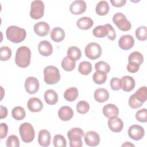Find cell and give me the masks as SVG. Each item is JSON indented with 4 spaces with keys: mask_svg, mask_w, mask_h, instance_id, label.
<instances>
[{
    "mask_svg": "<svg viewBox=\"0 0 147 147\" xmlns=\"http://www.w3.org/2000/svg\"><path fill=\"white\" fill-rule=\"evenodd\" d=\"M31 51L25 46L19 47L16 51L15 63L20 68H26L30 63Z\"/></svg>",
    "mask_w": 147,
    "mask_h": 147,
    "instance_id": "cell-1",
    "label": "cell"
},
{
    "mask_svg": "<svg viewBox=\"0 0 147 147\" xmlns=\"http://www.w3.org/2000/svg\"><path fill=\"white\" fill-rule=\"evenodd\" d=\"M7 38L14 43H20L23 41L26 36V30L17 26H10L6 30Z\"/></svg>",
    "mask_w": 147,
    "mask_h": 147,
    "instance_id": "cell-2",
    "label": "cell"
},
{
    "mask_svg": "<svg viewBox=\"0 0 147 147\" xmlns=\"http://www.w3.org/2000/svg\"><path fill=\"white\" fill-rule=\"evenodd\" d=\"M44 80L48 84H55L60 80L59 69L53 65H49L44 69Z\"/></svg>",
    "mask_w": 147,
    "mask_h": 147,
    "instance_id": "cell-3",
    "label": "cell"
},
{
    "mask_svg": "<svg viewBox=\"0 0 147 147\" xmlns=\"http://www.w3.org/2000/svg\"><path fill=\"white\" fill-rule=\"evenodd\" d=\"M71 147H81L82 146V138L84 136L83 130L79 127H74L67 132Z\"/></svg>",
    "mask_w": 147,
    "mask_h": 147,
    "instance_id": "cell-4",
    "label": "cell"
},
{
    "mask_svg": "<svg viewBox=\"0 0 147 147\" xmlns=\"http://www.w3.org/2000/svg\"><path fill=\"white\" fill-rule=\"evenodd\" d=\"M19 133L22 141L25 143H30L33 141L35 131L30 123L24 122L19 127Z\"/></svg>",
    "mask_w": 147,
    "mask_h": 147,
    "instance_id": "cell-5",
    "label": "cell"
},
{
    "mask_svg": "<svg viewBox=\"0 0 147 147\" xmlns=\"http://www.w3.org/2000/svg\"><path fill=\"white\" fill-rule=\"evenodd\" d=\"M113 21L121 31L127 32L131 29L130 22L126 19V16L122 13H115L113 16Z\"/></svg>",
    "mask_w": 147,
    "mask_h": 147,
    "instance_id": "cell-6",
    "label": "cell"
},
{
    "mask_svg": "<svg viewBox=\"0 0 147 147\" xmlns=\"http://www.w3.org/2000/svg\"><path fill=\"white\" fill-rule=\"evenodd\" d=\"M44 3L42 1H32L30 5V16L33 20H38L43 17L44 13Z\"/></svg>",
    "mask_w": 147,
    "mask_h": 147,
    "instance_id": "cell-7",
    "label": "cell"
},
{
    "mask_svg": "<svg viewBox=\"0 0 147 147\" xmlns=\"http://www.w3.org/2000/svg\"><path fill=\"white\" fill-rule=\"evenodd\" d=\"M86 57L91 60L98 59L102 54V48L99 44L96 42H90L88 44L84 49Z\"/></svg>",
    "mask_w": 147,
    "mask_h": 147,
    "instance_id": "cell-8",
    "label": "cell"
},
{
    "mask_svg": "<svg viewBox=\"0 0 147 147\" xmlns=\"http://www.w3.org/2000/svg\"><path fill=\"white\" fill-rule=\"evenodd\" d=\"M127 133L130 138L135 141L141 140L145 134L144 129L140 125H133L129 127Z\"/></svg>",
    "mask_w": 147,
    "mask_h": 147,
    "instance_id": "cell-9",
    "label": "cell"
},
{
    "mask_svg": "<svg viewBox=\"0 0 147 147\" xmlns=\"http://www.w3.org/2000/svg\"><path fill=\"white\" fill-rule=\"evenodd\" d=\"M24 86L26 91L28 94H34L38 91L40 84L37 78L30 76L26 79Z\"/></svg>",
    "mask_w": 147,
    "mask_h": 147,
    "instance_id": "cell-10",
    "label": "cell"
},
{
    "mask_svg": "<svg viewBox=\"0 0 147 147\" xmlns=\"http://www.w3.org/2000/svg\"><path fill=\"white\" fill-rule=\"evenodd\" d=\"M87 5L85 1L82 0H76L74 1L69 6L71 13L75 15H79L86 10Z\"/></svg>",
    "mask_w": 147,
    "mask_h": 147,
    "instance_id": "cell-11",
    "label": "cell"
},
{
    "mask_svg": "<svg viewBox=\"0 0 147 147\" xmlns=\"http://www.w3.org/2000/svg\"><path fill=\"white\" fill-rule=\"evenodd\" d=\"M107 124L109 129L115 133L121 131L123 127V122L122 120L117 116L109 118Z\"/></svg>",
    "mask_w": 147,
    "mask_h": 147,
    "instance_id": "cell-12",
    "label": "cell"
},
{
    "mask_svg": "<svg viewBox=\"0 0 147 147\" xmlns=\"http://www.w3.org/2000/svg\"><path fill=\"white\" fill-rule=\"evenodd\" d=\"M134 44V39L130 34L122 36L118 41L119 47L123 50H129L131 49Z\"/></svg>",
    "mask_w": 147,
    "mask_h": 147,
    "instance_id": "cell-13",
    "label": "cell"
},
{
    "mask_svg": "<svg viewBox=\"0 0 147 147\" xmlns=\"http://www.w3.org/2000/svg\"><path fill=\"white\" fill-rule=\"evenodd\" d=\"M84 141L88 146H96L100 142V136L94 131H89L84 136Z\"/></svg>",
    "mask_w": 147,
    "mask_h": 147,
    "instance_id": "cell-14",
    "label": "cell"
},
{
    "mask_svg": "<svg viewBox=\"0 0 147 147\" xmlns=\"http://www.w3.org/2000/svg\"><path fill=\"white\" fill-rule=\"evenodd\" d=\"M34 33L38 36L44 37L47 36L50 30L49 25L48 23L41 21L36 23L33 27Z\"/></svg>",
    "mask_w": 147,
    "mask_h": 147,
    "instance_id": "cell-15",
    "label": "cell"
},
{
    "mask_svg": "<svg viewBox=\"0 0 147 147\" xmlns=\"http://www.w3.org/2000/svg\"><path fill=\"white\" fill-rule=\"evenodd\" d=\"M27 107L30 111L37 113L42 110L43 104L39 98L33 97L28 100L27 102Z\"/></svg>",
    "mask_w": 147,
    "mask_h": 147,
    "instance_id": "cell-16",
    "label": "cell"
},
{
    "mask_svg": "<svg viewBox=\"0 0 147 147\" xmlns=\"http://www.w3.org/2000/svg\"><path fill=\"white\" fill-rule=\"evenodd\" d=\"M38 51L43 56H49L53 52V47L51 42L47 40H43L38 45Z\"/></svg>",
    "mask_w": 147,
    "mask_h": 147,
    "instance_id": "cell-17",
    "label": "cell"
},
{
    "mask_svg": "<svg viewBox=\"0 0 147 147\" xmlns=\"http://www.w3.org/2000/svg\"><path fill=\"white\" fill-rule=\"evenodd\" d=\"M121 88L125 92H130L135 87V80L130 76H124L121 79Z\"/></svg>",
    "mask_w": 147,
    "mask_h": 147,
    "instance_id": "cell-18",
    "label": "cell"
},
{
    "mask_svg": "<svg viewBox=\"0 0 147 147\" xmlns=\"http://www.w3.org/2000/svg\"><path fill=\"white\" fill-rule=\"evenodd\" d=\"M51 141V136L49 131L42 129L38 133V142L41 146H48Z\"/></svg>",
    "mask_w": 147,
    "mask_h": 147,
    "instance_id": "cell-19",
    "label": "cell"
},
{
    "mask_svg": "<svg viewBox=\"0 0 147 147\" xmlns=\"http://www.w3.org/2000/svg\"><path fill=\"white\" fill-rule=\"evenodd\" d=\"M58 116L61 121H68L73 117L74 111L70 107L64 106L59 110Z\"/></svg>",
    "mask_w": 147,
    "mask_h": 147,
    "instance_id": "cell-20",
    "label": "cell"
},
{
    "mask_svg": "<svg viewBox=\"0 0 147 147\" xmlns=\"http://www.w3.org/2000/svg\"><path fill=\"white\" fill-rule=\"evenodd\" d=\"M102 110L104 115L108 118L117 117L119 114L118 108L117 106L112 103H109L105 105L103 107Z\"/></svg>",
    "mask_w": 147,
    "mask_h": 147,
    "instance_id": "cell-21",
    "label": "cell"
},
{
    "mask_svg": "<svg viewBox=\"0 0 147 147\" xmlns=\"http://www.w3.org/2000/svg\"><path fill=\"white\" fill-rule=\"evenodd\" d=\"M95 100L99 103H103L109 98V91L103 88L96 89L94 94Z\"/></svg>",
    "mask_w": 147,
    "mask_h": 147,
    "instance_id": "cell-22",
    "label": "cell"
},
{
    "mask_svg": "<svg viewBox=\"0 0 147 147\" xmlns=\"http://www.w3.org/2000/svg\"><path fill=\"white\" fill-rule=\"evenodd\" d=\"M50 36L53 41L56 42H61L65 38V32L62 28L55 27L51 30Z\"/></svg>",
    "mask_w": 147,
    "mask_h": 147,
    "instance_id": "cell-23",
    "label": "cell"
},
{
    "mask_svg": "<svg viewBox=\"0 0 147 147\" xmlns=\"http://www.w3.org/2000/svg\"><path fill=\"white\" fill-rule=\"evenodd\" d=\"M45 102L49 105H55L58 101V95L57 92L52 89L47 90L44 95Z\"/></svg>",
    "mask_w": 147,
    "mask_h": 147,
    "instance_id": "cell-24",
    "label": "cell"
},
{
    "mask_svg": "<svg viewBox=\"0 0 147 147\" xmlns=\"http://www.w3.org/2000/svg\"><path fill=\"white\" fill-rule=\"evenodd\" d=\"M94 25L93 20L88 17L80 18L76 22L77 26L82 30L90 29Z\"/></svg>",
    "mask_w": 147,
    "mask_h": 147,
    "instance_id": "cell-25",
    "label": "cell"
},
{
    "mask_svg": "<svg viewBox=\"0 0 147 147\" xmlns=\"http://www.w3.org/2000/svg\"><path fill=\"white\" fill-rule=\"evenodd\" d=\"M109 5L106 1H99L95 7V11L99 16H105L109 11Z\"/></svg>",
    "mask_w": 147,
    "mask_h": 147,
    "instance_id": "cell-26",
    "label": "cell"
},
{
    "mask_svg": "<svg viewBox=\"0 0 147 147\" xmlns=\"http://www.w3.org/2000/svg\"><path fill=\"white\" fill-rule=\"evenodd\" d=\"M79 91L76 87H69L67 88L64 93V98L68 102H73L78 96Z\"/></svg>",
    "mask_w": 147,
    "mask_h": 147,
    "instance_id": "cell-27",
    "label": "cell"
},
{
    "mask_svg": "<svg viewBox=\"0 0 147 147\" xmlns=\"http://www.w3.org/2000/svg\"><path fill=\"white\" fill-rule=\"evenodd\" d=\"M75 61L69 58L67 56L64 57L61 61V67L66 71L70 72L73 71L75 68Z\"/></svg>",
    "mask_w": 147,
    "mask_h": 147,
    "instance_id": "cell-28",
    "label": "cell"
},
{
    "mask_svg": "<svg viewBox=\"0 0 147 147\" xmlns=\"http://www.w3.org/2000/svg\"><path fill=\"white\" fill-rule=\"evenodd\" d=\"M25 109L21 106L14 107L11 111L12 117L17 121H21L25 117Z\"/></svg>",
    "mask_w": 147,
    "mask_h": 147,
    "instance_id": "cell-29",
    "label": "cell"
},
{
    "mask_svg": "<svg viewBox=\"0 0 147 147\" xmlns=\"http://www.w3.org/2000/svg\"><path fill=\"white\" fill-rule=\"evenodd\" d=\"M82 56L80 49L76 47H71L67 50V56L75 61L80 59Z\"/></svg>",
    "mask_w": 147,
    "mask_h": 147,
    "instance_id": "cell-30",
    "label": "cell"
},
{
    "mask_svg": "<svg viewBox=\"0 0 147 147\" xmlns=\"http://www.w3.org/2000/svg\"><path fill=\"white\" fill-rule=\"evenodd\" d=\"M93 35L98 38H103L107 36L108 29L107 27L104 25H99L96 26L92 30Z\"/></svg>",
    "mask_w": 147,
    "mask_h": 147,
    "instance_id": "cell-31",
    "label": "cell"
},
{
    "mask_svg": "<svg viewBox=\"0 0 147 147\" xmlns=\"http://www.w3.org/2000/svg\"><path fill=\"white\" fill-rule=\"evenodd\" d=\"M92 65L91 64L87 61L81 62L78 66V71L82 75H87L92 71Z\"/></svg>",
    "mask_w": 147,
    "mask_h": 147,
    "instance_id": "cell-32",
    "label": "cell"
},
{
    "mask_svg": "<svg viewBox=\"0 0 147 147\" xmlns=\"http://www.w3.org/2000/svg\"><path fill=\"white\" fill-rule=\"evenodd\" d=\"M133 95L138 101L142 103L145 102L147 99V90L146 86L140 87Z\"/></svg>",
    "mask_w": 147,
    "mask_h": 147,
    "instance_id": "cell-33",
    "label": "cell"
},
{
    "mask_svg": "<svg viewBox=\"0 0 147 147\" xmlns=\"http://www.w3.org/2000/svg\"><path fill=\"white\" fill-rule=\"evenodd\" d=\"M107 78V74L102 71H98L94 72L92 79L93 81L97 84H102L105 83Z\"/></svg>",
    "mask_w": 147,
    "mask_h": 147,
    "instance_id": "cell-34",
    "label": "cell"
},
{
    "mask_svg": "<svg viewBox=\"0 0 147 147\" xmlns=\"http://www.w3.org/2000/svg\"><path fill=\"white\" fill-rule=\"evenodd\" d=\"M128 61L137 63V64L140 65L144 62V57L139 52H133L129 56Z\"/></svg>",
    "mask_w": 147,
    "mask_h": 147,
    "instance_id": "cell-35",
    "label": "cell"
},
{
    "mask_svg": "<svg viewBox=\"0 0 147 147\" xmlns=\"http://www.w3.org/2000/svg\"><path fill=\"white\" fill-rule=\"evenodd\" d=\"M136 36L140 41H145L147 38V28L145 26H141L136 30Z\"/></svg>",
    "mask_w": 147,
    "mask_h": 147,
    "instance_id": "cell-36",
    "label": "cell"
},
{
    "mask_svg": "<svg viewBox=\"0 0 147 147\" xmlns=\"http://www.w3.org/2000/svg\"><path fill=\"white\" fill-rule=\"evenodd\" d=\"M53 144L56 147H65L67 146V141L63 135L56 134L53 137Z\"/></svg>",
    "mask_w": 147,
    "mask_h": 147,
    "instance_id": "cell-37",
    "label": "cell"
},
{
    "mask_svg": "<svg viewBox=\"0 0 147 147\" xmlns=\"http://www.w3.org/2000/svg\"><path fill=\"white\" fill-rule=\"evenodd\" d=\"M11 56V50L8 47H2L0 48V59L1 61H7Z\"/></svg>",
    "mask_w": 147,
    "mask_h": 147,
    "instance_id": "cell-38",
    "label": "cell"
},
{
    "mask_svg": "<svg viewBox=\"0 0 147 147\" xmlns=\"http://www.w3.org/2000/svg\"><path fill=\"white\" fill-rule=\"evenodd\" d=\"M89 109L90 105L85 100H80L76 105V110L79 114H84L88 111Z\"/></svg>",
    "mask_w": 147,
    "mask_h": 147,
    "instance_id": "cell-39",
    "label": "cell"
},
{
    "mask_svg": "<svg viewBox=\"0 0 147 147\" xmlns=\"http://www.w3.org/2000/svg\"><path fill=\"white\" fill-rule=\"evenodd\" d=\"M6 145L7 147H19L20 140L16 135L9 136L6 141Z\"/></svg>",
    "mask_w": 147,
    "mask_h": 147,
    "instance_id": "cell-40",
    "label": "cell"
},
{
    "mask_svg": "<svg viewBox=\"0 0 147 147\" xmlns=\"http://www.w3.org/2000/svg\"><path fill=\"white\" fill-rule=\"evenodd\" d=\"M95 68L96 71H102L106 74L109 73L110 71V67L109 64L103 61L97 62L95 65Z\"/></svg>",
    "mask_w": 147,
    "mask_h": 147,
    "instance_id": "cell-41",
    "label": "cell"
},
{
    "mask_svg": "<svg viewBox=\"0 0 147 147\" xmlns=\"http://www.w3.org/2000/svg\"><path fill=\"white\" fill-rule=\"evenodd\" d=\"M136 118L137 121L145 123L147 121V110L142 109L138 110L136 114Z\"/></svg>",
    "mask_w": 147,
    "mask_h": 147,
    "instance_id": "cell-42",
    "label": "cell"
},
{
    "mask_svg": "<svg viewBox=\"0 0 147 147\" xmlns=\"http://www.w3.org/2000/svg\"><path fill=\"white\" fill-rule=\"evenodd\" d=\"M144 103H142L140 101H138L134 96L133 94H132L129 99V105L130 107L133 109H138L140 108L142 106Z\"/></svg>",
    "mask_w": 147,
    "mask_h": 147,
    "instance_id": "cell-43",
    "label": "cell"
},
{
    "mask_svg": "<svg viewBox=\"0 0 147 147\" xmlns=\"http://www.w3.org/2000/svg\"><path fill=\"white\" fill-rule=\"evenodd\" d=\"M110 85L113 90L118 91L121 88V80L118 78H113L110 80Z\"/></svg>",
    "mask_w": 147,
    "mask_h": 147,
    "instance_id": "cell-44",
    "label": "cell"
},
{
    "mask_svg": "<svg viewBox=\"0 0 147 147\" xmlns=\"http://www.w3.org/2000/svg\"><path fill=\"white\" fill-rule=\"evenodd\" d=\"M105 25L107 27L108 29V35H107L108 38L111 41L114 40L116 38V33L114 28L111 24H106Z\"/></svg>",
    "mask_w": 147,
    "mask_h": 147,
    "instance_id": "cell-45",
    "label": "cell"
},
{
    "mask_svg": "<svg viewBox=\"0 0 147 147\" xmlns=\"http://www.w3.org/2000/svg\"><path fill=\"white\" fill-rule=\"evenodd\" d=\"M140 66V65L137 63L129 61V63L127 65V70L130 73H136L139 70Z\"/></svg>",
    "mask_w": 147,
    "mask_h": 147,
    "instance_id": "cell-46",
    "label": "cell"
},
{
    "mask_svg": "<svg viewBox=\"0 0 147 147\" xmlns=\"http://www.w3.org/2000/svg\"><path fill=\"white\" fill-rule=\"evenodd\" d=\"M8 133V126L5 123H1V138H5Z\"/></svg>",
    "mask_w": 147,
    "mask_h": 147,
    "instance_id": "cell-47",
    "label": "cell"
},
{
    "mask_svg": "<svg viewBox=\"0 0 147 147\" xmlns=\"http://www.w3.org/2000/svg\"><path fill=\"white\" fill-rule=\"evenodd\" d=\"M110 2L111 3L112 5L116 7H121L123 6L126 2V0H111Z\"/></svg>",
    "mask_w": 147,
    "mask_h": 147,
    "instance_id": "cell-48",
    "label": "cell"
},
{
    "mask_svg": "<svg viewBox=\"0 0 147 147\" xmlns=\"http://www.w3.org/2000/svg\"><path fill=\"white\" fill-rule=\"evenodd\" d=\"M1 109V111H0V118L1 119H3L6 118L7 115V109L6 107L1 105L0 106Z\"/></svg>",
    "mask_w": 147,
    "mask_h": 147,
    "instance_id": "cell-49",
    "label": "cell"
},
{
    "mask_svg": "<svg viewBox=\"0 0 147 147\" xmlns=\"http://www.w3.org/2000/svg\"><path fill=\"white\" fill-rule=\"evenodd\" d=\"M122 146H134V145L130 142H126L122 145Z\"/></svg>",
    "mask_w": 147,
    "mask_h": 147,
    "instance_id": "cell-50",
    "label": "cell"
}]
</instances>
